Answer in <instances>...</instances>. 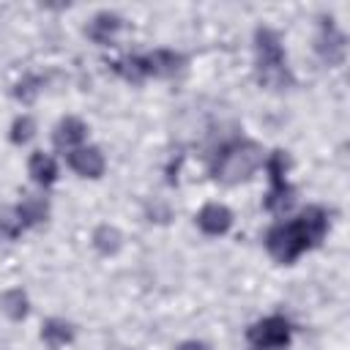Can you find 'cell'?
Listing matches in <instances>:
<instances>
[{
	"label": "cell",
	"mask_w": 350,
	"mask_h": 350,
	"mask_svg": "<svg viewBox=\"0 0 350 350\" xmlns=\"http://www.w3.org/2000/svg\"><path fill=\"white\" fill-rule=\"evenodd\" d=\"M254 60H257V82L271 90H284L293 85L284 46L276 30L257 27L254 30Z\"/></svg>",
	"instance_id": "cell-1"
},
{
	"label": "cell",
	"mask_w": 350,
	"mask_h": 350,
	"mask_svg": "<svg viewBox=\"0 0 350 350\" xmlns=\"http://www.w3.org/2000/svg\"><path fill=\"white\" fill-rule=\"evenodd\" d=\"M265 161L262 156V148L254 142V139H232L227 142L216 159H213V178L224 186H235L241 180H249L254 175V170Z\"/></svg>",
	"instance_id": "cell-2"
},
{
	"label": "cell",
	"mask_w": 350,
	"mask_h": 350,
	"mask_svg": "<svg viewBox=\"0 0 350 350\" xmlns=\"http://www.w3.org/2000/svg\"><path fill=\"white\" fill-rule=\"evenodd\" d=\"M265 246H268V252H271L273 260H279V262H295L314 243L309 241L301 219H293V221L273 224L268 230V235H265Z\"/></svg>",
	"instance_id": "cell-3"
},
{
	"label": "cell",
	"mask_w": 350,
	"mask_h": 350,
	"mask_svg": "<svg viewBox=\"0 0 350 350\" xmlns=\"http://www.w3.org/2000/svg\"><path fill=\"white\" fill-rule=\"evenodd\" d=\"M268 175H271V191L265 194V208L273 213H282L293 202V186L287 183V156L282 150H273L265 159Z\"/></svg>",
	"instance_id": "cell-4"
},
{
	"label": "cell",
	"mask_w": 350,
	"mask_h": 350,
	"mask_svg": "<svg viewBox=\"0 0 350 350\" xmlns=\"http://www.w3.org/2000/svg\"><path fill=\"white\" fill-rule=\"evenodd\" d=\"M246 336H249V345L257 350H282L290 345L293 328L282 314H271V317L257 320Z\"/></svg>",
	"instance_id": "cell-5"
},
{
	"label": "cell",
	"mask_w": 350,
	"mask_h": 350,
	"mask_svg": "<svg viewBox=\"0 0 350 350\" xmlns=\"http://www.w3.org/2000/svg\"><path fill=\"white\" fill-rule=\"evenodd\" d=\"M317 52H320V57L328 66H339L345 60V55H347V38H345V33L336 30L334 19H325L323 22V33L317 38Z\"/></svg>",
	"instance_id": "cell-6"
},
{
	"label": "cell",
	"mask_w": 350,
	"mask_h": 350,
	"mask_svg": "<svg viewBox=\"0 0 350 350\" xmlns=\"http://www.w3.org/2000/svg\"><path fill=\"white\" fill-rule=\"evenodd\" d=\"M68 167H71L77 175H82V178H101L107 161H104V153H101L98 148H93V145L85 148V145H82V148L68 150Z\"/></svg>",
	"instance_id": "cell-7"
},
{
	"label": "cell",
	"mask_w": 350,
	"mask_h": 350,
	"mask_svg": "<svg viewBox=\"0 0 350 350\" xmlns=\"http://www.w3.org/2000/svg\"><path fill=\"white\" fill-rule=\"evenodd\" d=\"M197 227L205 235H224L232 227V211L221 202H208L197 213Z\"/></svg>",
	"instance_id": "cell-8"
},
{
	"label": "cell",
	"mask_w": 350,
	"mask_h": 350,
	"mask_svg": "<svg viewBox=\"0 0 350 350\" xmlns=\"http://www.w3.org/2000/svg\"><path fill=\"white\" fill-rule=\"evenodd\" d=\"M85 137H88V126H85V120H82V118L68 115V118H63V120L55 126V145H57V148H63V150L82 148Z\"/></svg>",
	"instance_id": "cell-9"
},
{
	"label": "cell",
	"mask_w": 350,
	"mask_h": 350,
	"mask_svg": "<svg viewBox=\"0 0 350 350\" xmlns=\"http://www.w3.org/2000/svg\"><path fill=\"white\" fill-rule=\"evenodd\" d=\"M120 25H123V19H120L118 14H112V11H98V14L90 19V25H88V36H90L96 44L107 46V44L115 41Z\"/></svg>",
	"instance_id": "cell-10"
},
{
	"label": "cell",
	"mask_w": 350,
	"mask_h": 350,
	"mask_svg": "<svg viewBox=\"0 0 350 350\" xmlns=\"http://www.w3.org/2000/svg\"><path fill=\"white\" fill-rule=\"evenodd\" d=\"M145 63H148V74L150 77H172L183 68L186 57L178 55L175 49H156L150 55H145Z\"/></svg>",
	"instance_id": "cell-11"
},
{
	"label": "cell",
	"mask_w": 350,
	"mask_h": 350,
	"mask_svg": "<svg viewBox=\"0 0 350 350\" xmlns=\"http://www.w3.org/2000/svg\"><path fill=\"white\" fill-rule=\"evenodd\" d=\"M46 216H49V202H46L44 197H25V200L14 208V219L19 221L22 230L41 224Z\"/></svg>",
	"instance_id": "cell-12"
},
{
	"label": "cell",
	"mask_w": 350,
	"mask_h": 350,
	"mask_svg": "<svg viewBox=\"0 0 350 350\" xmlns=\"http://www.w3.org/2000/svg\"><path fill=\"white\" fill-rule=\"evenodd\" d=\"M41 339H44L46 347L60 350V347H66V345L74 342V325H71L68 320L49 317V320H44V325H41Z\"/></svg>",
	"instance_id": "cell-13"
},
{
	"label": "cell",
	"mask_w": 350,
	"mask_h": 350,
	"mask_svg": "<svg viewBox=\"0 0 350 350\" xmlns=\"http://www.w3.org/2000/svg\"><path fill=\"white\" fill-rule=\"evenodd\" d=\"M27 172H30V178H33L38 186H49V183H55V178H57V164H55V159H52L49 153L36 150V153L30 156V161H27Z\"/></svg>",
	"instance_id": "cell-14"
},
{
	"label": "cell",
	"mask_w": 350,
	"mask_h": 350,
	"mask_svg": "<svg viewBox=\"0 0 350 350\" xmlns=\"http://www.w3.org/2000/svg\"><path fill=\"white\" fill-rule=\"evenodd\" d=\"M0 309L11 320H25L27 312H30V301H27V295H25L22 287H11V290H5L0 295Z\"/></svg>",
	"instance_id": "cell-15"
},
{
	"label": "cell",
	"mask_w": 350,
	"mask_h": 350,
	"mask_svg": "<svg viewBox=\"0 0 350 350\" xmlns=\"http://www.w3.org/2000/svg\"><path fill=\"white\" fill-rule=\"evenodd\" d=\"M112 68H115L126 82H134V85H139L142 79H148V77H150V74H148L145 55H142V57H126V60H118Z\"/></svg>",
	"instance_id": "cell-16"
},
{
	"label": "cell",
	"mask_w": 350,
	"mask_h": 350,
	"mask_svg": "<svg viewBox=\"0 0 350 350\" xmlns=\"http://www.w3.org/2000/svg\"><path fill=\"white\" fill-rule=\"evenodd\" d=\"M120 241H123V235L109 224H101L93 232V246H96L98 254H115L120 249Z\"/></svg>",
	"instance_id": "cell-17"
},
{
	"label": "cell",
	"mask_w": 350,
	"mask_h": 350,
	"mask_svg": "<svg viewBox=\"0 0 350 350\" xmlns=\"http://www.w3.org/2000/svg\"><path fill=\"white\" fill-rule=\"evenodd\" d=\"M36 131V120L30 115H19L14 123H11V142L14 145H25Z\"/></svg>",
	"instance_id": "cell-18"
},
{
	"label": "cell",
	"mask_w": 350,
	"mask_h": 350,
	"mask_svg": "<svg viewBox=\"0 0 350 350\" xmlns=\"http://www.w3.org/2000/svg\"><path fill=\"white\" fill-rule=\"evenodd\" d=\"M38 90H41V79H38V77H25V79H19V82H16L14 96H16L19 101L30 104V101L38 96Z\"/></svg>",
	"instance_id": "cell-19"
},
{
	"label": "cell",
	"mask_w": 350,
	"mask_h": 350,
	"mask_svg": "<svg viewBox=\"0 0 350 350\" xmlns=\"http://www.w3.org/2000/svg\"><path fill=\"white\" fill-rule=\"evenodd\" d=\"M178 350H211V347L205 342H200V339H186V342H180Z\"/></svg>",
	"instance_id": "cell-20"
}]
</instances>
